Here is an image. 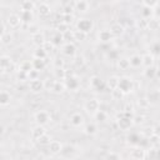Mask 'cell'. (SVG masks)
<instances>
[{
	"instance_id": "cell-45",
	"label": "cell",
	"mask_w": 160,
	"mask_h": 160,
	"mask_svg": "<svg viewBox=\"0 0 160 160\" xmlns=\"http://www.w3.org/2000/svg\"><path fill=\"white\" fill-rule=\"evenodd\" d=\"M142 5H145L148 9H152L156 5H159V2L158 1H142Z\"/></svg>"
},
{
	"instance_id": "cell-56",
	"label": "cell",
	"mask_w": 160,
	"mask_h": 160,
	"mask_svg": "<svg viewBox=\"0 0 160 160\" xmlns=\"http://www.w3.org/2000/svg\"><path fill=\"white\" fill-rule=\"evenodd\" d=\"M155 78H160V68H156V72H155Z\"/></svg>"
},
{
	"instance_id": "cell-52",
	"label": "cell",
	"mask_w": 160,
	"mask_h": 160,
	"mask_svg": "<svg viewBox=\"0 0 160 160\" xmlns=\"http://www.w3.org/2000/svg\"><path fill=\"white\" fill-rule=\"evenodd\" d=\"M62 66H64L62 59H56V60H55V68H56V69H61Z\"/></svg>"
},
{
	"instance_id": "cell-4",
	"label": "cell",
	"mask_w": 160,
	"mask_h": 160,
	"mask_svg": "<svg viewBox=\"0 0 160 160\" xmlns=\"http://www.w3.org/2000/svg\"><path fill=\"white\" fill-rule=\"evenodd\" d=\"M35 120L38 121L39 125H44V124L49 122V120H50V115H49L48 111L40 110V111H38V112L35 114Z\"/></svg>"
},
{
	"instance_id": "cell-15",
	"label": "cell",
	"mask_w": 160,
	"mask_h": 160,
	"mask_svg": "<svg viewBox=\"0 0 160 160\" xmlns=\"http://www.w3.org/2000/svg\"><path fill=\"white\" fill-rule=\"evenodd\" d=\"M11 65H12V61L10 60V58H8V56H1V59H0V68H1V71H2V72L8 71V69H9Z\"/></svg>"
},
{
	"instance_id": "cell-6",
	"label": "cell",
	"mask_w": 160,
	"mask_h": 160,
	"mask_svg": "<svg viewBox=\"0 0 160 160\" xmlns=\"http://www.w3.org/2000/svg\"><path fill=\"white\" fill-rule=\"evenodd\" d=\"M21 22H22V20L18 14H10L8 18V25L10 28H18L21 25Z\"/></svg>"
},
{
	"instance_id": "cell-48",
	"label": "cell",
	"mask_w": 160,
	"mask_h": 160,
	"mask_svg": "<svg viewBox=\"0 0 160 160\" xmlns=\"http://www.w3.org/2000/svg\"><path fill=\"white\" fill-rule=\"evenodd\" d=\"M38 72H39V71H38V70H35V69H34V70H31L30 72H28L29 79H30V80H36V79H38Z\"/></svg>"
},
{
	"instance_id": "cell-27",
	"label": "cell",
	"mask_w": 160,
	"mask_h": 160,
	"mask_svg": "<svg viewBox=\"0 0 160 160\" xmlns=\"http://www.w3.org/2000/svg\"><path fill=\"white\" fill-rule=\"evenodd\" d=\"M62 39L66 40L68 42H72L75 41V31H71V30H68L62 34Z\"/></svg>"
},
{
	"instance_id": "cell-16",
	"label": "cell",
	"mask_w": 160,
	"mask_h": 160,
	"mask_svg": "<svg viewBox=\"0 0 160 160\" xmlns=\"http://www.w3.org/2000/svg\"><path fill=\"white\" fill-rule=\"evenodd\" d=\"M119 81H120L119 78H116V76H111V78L108 79V81H106V86L112 91V90H115V89L119 88Z\"/></svg>"
},
{
	"instance_id": "cell-5",
	"label": "cell",
	"mask_w": 160,
	"mask_h": 160,
	"mask_svg": "<svg viewBox=\"0 0 160 160\" xmlns=\"http://www.w3.org/2000/svg\"><path fill=\"white\" fill-rule=\"evenodd\" d=\"M130 156L134 160H144L145 156H146V152H145V150L142 148H134L130 151Z\"/></svg>"
},
{
	"instance_id": "cell-17",
	"label": "cell",
	"mask_w": 160,
	"mask_h": 160,
	"mask_svg": "<svg viewBox=\"0 0 160 160\" xmlns=\"http://www.w3.org/2000/svg\"><path fill=\"white\" fill-rule=\"evenodd\" d=\"M112 39V34L110 32V30H101L99 32V40L102 42H108Z\"/></svg>"
},
{
	"instance_id": "cell-26",
	"label": "cell",
	"mask_w": 160,
	"mask_h": 160,
	"mask_svg": "<svg viewBox=\"0 0 160 160\" xmlns=\"http://www.w3.org/2000/svg\"><path fill=\"white\" fill-rule=\"evenodd\" d=\"M10 94L9 92H6V91H1V94H0V104L2 105V106H5V105H8L9 102H10Z\"/></svg>"
},
{
	"instance_id": "cell-34",
	"label": "cell",
	"mask_w": 160,
	"mask_h": 160,
	"mask_svg": "<svg viewBox=\"0 0 160 160\" xmlns=\"http://www.w3.org/2000/svg\"><path fill=\"white\" fill-rule=\"evenodd\" d=\"M160 26V22L156 19H149V29L150 30H158Z\"/></svg>"
},
{
	"instance_id": "cell-11",
	"label": "cell",
	"mask_w": 160,
	"mask_h": 160,
	"mask_svg": "<svg viewBox=\"0 0 160 160\" xmlns=\"http://www.w3.org/2000/svg\"><path fill=\"white\" fill-rule=\"evenodd\" d=\"M62 52H64L66 56L72 58V56H75L76 49H75V46H74V44H72V42H66V44L62 46Z\"/></svg>"
},
{
	"instance_id": "cell-42",
	"label": "cell",
	"mask_w": 160,
	"mask_h": 160,
	"mask_svg": "<svg viewBox=\"0 0 160 160\" xmlns=\"http://www.w3.org/2000/svg\"><path fill=\"white\" fill-rule=\"evenodd\" d=\"M38 142L41 144V145H49V144H50V138L45 134V135H42L41 138L38 139Z\"/></svg>"
},
{
	"instance_id": "cell-13",
	"label": "cell",
	"mask_w": 160,
	"mask_h": 160,
	"mask_svg": "<svg viewBox=\"0 0 160 160\" xmlns=\"http://www.w3.org/2000/svg\"><path fill=\"white\" fill-rule=\"evenodd\" d=\"M124 112V111H122ZM118 124H119V128L120 129H122V130H126V129H129L130 126H131V124H132V120L130 119V118H126L125 115L122 116V118H119V120H118Z\"/></svg>"
},
{
	"instance_id": "cell-8",
	"label": "cell",
	"mask_w": 160,
	"mask_h": 160,
	"mask_svg": "<svg viewBox=\"0 0 160 160\" xmlns=\"http://www.w3.org/2000/svg\"><path fill=\"white\" fill-rule=\"evenodd\" d=\"M124 31H125V28L120 22H115L110 28V32L112 34V36H120L124 34Z\"/></svg>"
},
{
	"instance_id": "cell-1",
	"label": "cell",
	"mask_w": 160,
	"mask_h": 160,
	"mask_svg": "<svg viewBox=\"0 0 160 160\" xmlns=\"http://www.w3.org/2000/svg\"><path fill=\"white\" fill-rule=\"evenodd\" d=\"M99 106H100V102L98 99H89L85 104V109L88 112H91V114H96L99 111Z\"/></svg>"
},
{
	"instance_id": "cell-28",
	"label": "cell",
	"mask_w": 160,
	"mask_h": 160,
	"mask_svg": "<svg viewBox=\"0 0 160 160\" xmlns=\"http://www.w3.org/2000/svg\"><path fill=\"white\" fill-rule=\"evenodd\" d=\"M46 56H48V52L40 46V48H38L36 50H35V52H34V58L35 59H46Z\"/></svg>"
},
{
	"instance_id": "cell-19",
	"label": "cell",
	"mask_w": 160,
	"mask_h": 160,
	"mask_svg": "<svg viewBox=\"0 0 160 160\" xmlns=\"http://www.w3.org/2000/svg\"><path fill=\"white\" fill-rule=\"evenodd\" d=\"M46 134V130H45V128L42 126V125H38L34 130H32V138L34 139H39V138H41L42 135H45Z\"/></svg>"
},
{
	"instance_id": "cell-53",
	"label": "cell",
	"mask_w": 160,
	"mask_h": 160,
	"mask_svg": "<svg viewBox=\"0 0 160 160\" xmlns=\"http://www.w3.org/2000/svg\"><path fill=\"white\" fill-rule=\"evenodd\" d=\"M144 119H145V118H144L142 115H140V116L138 115V116H135V118H134V120H135L134 122H135V124H140V122H142V121H144Z\"/></svg>"
},
{
	"instance_id": "cell-46",
	"label": "cell",
	"mask_w": 160,
	"mask_h": 160,
	"mask_svg": "<svg viewBox=\"0 0 160 160\" xmlns=\"http://www.w3.org/2000/svg\"><path fill=\"white\" fill-rule=\"evenodd\" d=\"M58 30L64 34L65 31H68V30H70V29H69V25H66V24H64V22H60V24L58 25Z\"/></svg>"
},
{
	"instance_id": "cell-55",
	"label": "cell",
	"mask_w": 160,
	"mask_h": 160,
	"mask_svg": "<svg viewBox=\"0 0 160 160\" xmlns=\"http://www.w3.org/2000/svg\"><path fill=\"white\" fill-rule=\"evenodd\" d=\"M150 155H151V156H155V155H156V150H155V149H151V151H149V156H150Z\"/></svg>"
},
{
	"instance_id": "cell-37",
	"label": "cell",
	"mask_w": 160,
	"mask_h": 160,
	"mask_svg": "<svg viewBox=\"0 0 160 160\" xmlns=\"http://www.w3.org/2000/svg\"><path fill=\"white\" fill-rule=\"evenodd\" d=\"M95 118H96V120H99V121H105V120L108 119V114H106L105 111H102V110H99V111L95 114Z\"/></svg>"
},
{
	"instance_id": "cell-39",
	"label": "cell",
	"mask_w": 160,
	"mask_h": 160,
	"mask_svg": "<svg viewBox=\"0 0 160 160\" xmlns=\"http://www.w3.org/2000/svg\"><path fill=\"white\" fill-rule=\"evenodd\" d=\"M111 96H112L114 99H116V100H120V99L124 96V92L118 88V89H115V90L111 91Z\"/></svg>"
},
{
	"instance_id": "cell-33",
	"label": "cell",
	"mask_w": 160,
	"mask_h": 160,
	"mask_svg": "<svg viewBox=\"0 0 160 160\" xmlns=\"http://www.w3.org/2000/svg\"><path fill=\"white\" fill-rule=\"evenodd\" d=\"M21 20L24 22H29L31 19H32V15H31V11H21Z\"/></svg>"
},
{
	"instance_id": "cell-2",
	"label": "cell",
	"mask_w": 160,
	"mask_h": 160,
	"mask_svg": "<svg viewBox=\"0 0 160 160\" xmlns=\"http://www.w3.org/2000/svg\"><path fill=\"white\" fill-rule=\"evenodd\" d=\"M92 28V21L89 19H80L78 21V29L85 34H88Z\"/></svg>"
},
{
	"instance_id": "cell-49",
	"label": "cell",
	"mask_w": 160,
	"mask_h": 160,
	"mask_svg": "<svg viewBox=\"0 0 160 160\" xmlns=\"http://www.w3.org/2000/svg\"><path fill=\"white\" fill-rule=\"evenodd\" d=\"M54 84H55V81H54V80L46 79V81L44 82V86H45L46 89H49V90H52V86H54Z\"/></svg>"
},
{
	"instance_id": "cell-40",
	"label": "cell",
	"mask_w": 160,
	"mask_h": 160,
	"mask_svg": "<svg viewBox=\"0 0 160 160\" xmlns=\"http://www.w3.org/2000/svg\"><path fill=\"white\" fill-rule=\"evenodd\" d=\"M61 22L66 24V25H70L72 22V15H66V14H62L61 15Z\"/></svg>"
},
{
	"instance_id": "cell-44",
	"label": "cell",
	"mask_w": 160,
	"mask_h": 160,
	"mask_svg": "<svg viewBox=\"0 0 160 160\" xmlns=\"http://www.w3.org/2000/svg\"><path fill=\"white\" fill-rule=\"evenodd\" d=\"M72 9H74V4H72V5H70V4L65 5V6H64V11H62V14H66V15H71V12H72Z\"/></svg>"
},
{
	"instance_id": "cell-47",
	"label": "cell",
	"mask_w": 160,
	"mask_h": 160,
	"mask_svg": "<svg viewBox=\"0 0 160 160\" xmlns=\"http://www.w3.org/2000/svg\"><path fill=\"white\" fill-rule=\"evenodd\" d=\"M18 79H19V80H21V81H24V80H28V79H29V76H28V72L19 70V72H18Z\"/></svg>"
},
{
	"instance_id": "cell-14",
	"label": "cell",
	"mask_w": 160,
	"mask_h": 160,
	"mask_svg": "<svg viewBox=\"0 0 160 160\" xmlns=\"http://www.w3.org/2000/svg\"><path fill=\"white\" fill-rule=\"evenodd\" d=\"M45 41H46V40H45V36H44L42 32H40V31L34 32V35H32V42H34L35 45H38V46L40 48V46L44 45Z\"/></svg>"
},
{
	"instance_id": "cell-23",
	"label": "cell",
	"mask_w": 160,
	"mask_h": 160,
	"mask_svg": "<svg viewBox=\"0 0 160 160\" xmlns=\"http://www.w3.org/2000/svg\"><path fill=\"white\" fill-rule=\"evenodd\" d=\"M74 6H75L76 10H79V11H86L88 8H89V2L85 1V0H79V1L74 2Z\"/></svg>"
},
{
	"instance_id": "cell-20",
	"label": "cell",
	"mask_w": 160,
	"mask_h": 160,
	"mask_svg": "<svg viewBox=\"0 0 160 160\" xmlns=\"http://www.w3.org/2000/svg\"><path fill=\"white\" fill-rule=\"evenodd\" d=\"M154 64V55L152 54H145L142 55V65L146 68H151Z\"/></svg>"
},
{
	"instance_id": "cell-32",
	"label": "cell",
	"mask_w": 160,
	"mask_h": 160,
	"mask_svg": "<svg viewBox=\"0 0 160 160\" xmlns=\"http://www.w3.org/2000/svg\"><path fill=\"white\" fill-rule=\"evenodd\" d=\"M90 85H91V88H94V89L100 88V85H101V80H100V78H98V76H92V78L90 79Z\"/></svg>"
},
{
	"instance_id": "cell-22",
	"label": "cell",
	"mask_w": 160,
	"mask_h": 160,
	"mask_svg": "<svg viewBox=\"0 0 160 160\" xmlns=\"http://www.w3.org/2000/svg\"><path fill=\"white\" fill-rule=\"evenodd\" d=\"M32 65H34V69L39 71V70H42V69L45 68L46 61H45V59H35V58H34V60H32Z\"/></svg>"
},
{
	"instance_id": "cell-3",
	"label": "cell",
	"mask_w": 160,
	"mask_h": 160,
	"mask_svg": "<svg viewBox=\"0 0 160 160\" xmlns=\"http://www.w3.org/2000/svg\"><path fill=\"white\" fill-rule=\"evenodd\" d=\"M131 88H132L131 79H129V78H122V79H120V81H119V89H120L124 94L131 91Z\"/></svg>"
},
{
	"instance_id": "cell-35",
	"label": "cell",
	"mask_w": 160,
	"mask_h": 160,
	"mask_svg": "<svg viewBox=\"0 0 160 160\" xmlns=\"http://www.w3.org/2000/svg\"><path fill=\"white\" fill-rule=\"evenodd\" d=\"M41 48H42V49L49 54V52H51V51L54 50V42H52V41H48V40H46Z\"/></svg>"
},
{
	"instance_id": "cell-18",
	"label": "cell",
	"mask_w": 160,
	"mask_h": 160,
	"mask_svg": "<svg viewBox=\"0 0 160 160\" xmlns=\"http://www.w3.org/2000/svg\"><path fill=\"white\" fill-rule=\"evenodd\" d=\"M129 61H130V66L139 68L140 65H142V56H140V55H132L129 59Z\"/></svg>"
},
{
	"instance_id": "cell-50",
	"label": "cell",
	"mask_w": 160,
	"mask_h": 160,
	"mask_svg": "<svg viewBox=\"0 0 160 160\" xmlns=\"http://www.w3.org/2000/svg\"><path fill=\"white\" fill-rule=\"evenodd\" d=\"M105 160H120V156L118 154H115V152H110V154H108Z\"/></svg>"
},
{
	"instance_id": "cell-41",
	"label": "cell",
	"mask_w": 160,
	"mask_h": 160,
	"mask_svg": "<svg viewBox=\"0 0 160 160\" xmlns=\"http://www.w3.org/2000/svg\"><path fill=\"white\" fill-rule=\"evenodd\" d=\"M10 41H11L10 32H1V42L2 44H9Z\"/></svg>"
},
{
	"instance_id": "cell-21",
	"label": "cell",
	"mask_w": 160,
	"mask_h": 160,
	"mask_svg": "<svg viewBox=\"0 0 160 160\" xmlns=\"http://www.w3.org/2000/svg\"><path fill=\"white\" fill-rule=\"evenodd\" d=\"M65 89H66V85H65L62 81L58 80V81H55V84H54V86H52V90H51V91H54L55 94H60V92H62Z\"/></svg>"
},
{
	"instance_id": "cell-31",
	"label": "cell",
	"mask_w": 160,
	"mask_h": 160,
	"mask_svg": "<svg viewBox=\"0 0 160 160\" xmlns=\"http://www.w3.org/2000/svg\"><path fill=\"white\" fill-rule=\"evenodd\" d=\"M96 131H98V128H96L95 124H89L85 128V132L89 134V135H94V134H96Z\"/></svg>"
},
{
	"instance_id": "cell-24",
	"label": "cell",
	"mask_w": 160,
	"mask_h": 160,
	"mask_svg": "<svg viewBox=\"0 0 160 160\" xmlns=\"http://www.w3.org/2000/svg\"><path fill=\"white\" fill-rule=\"evenodd\" d=\"M19 70L21 71H25V72H30L31 70H34V65H32V61H22L20 64V68Z\"/></svg>"
},
{
	"instance_id": "cell-12",
	"label": "cell",
	"mask_w": 160,
	"mask_h": 160,
	"mask_svg": "<svg viewBox=\"0 0 160 160\" xmlns=\"http://www.w3.org/2000/svg\"><path fill=\"white\" fill-rule=\"evenodd\" d=\"M82 122H84V118H82V115H81L80 112H75V114L71 115V118H70V124H71L72 126L78 128V126H80Z\"/></svg>"
},
{
	"instance_id": "cell-43",
	"label": "cell",
	"mask_w": 160,
	"mask_h": 160,
	"mask_svg": "<svg viewBox=\"0 0 160 160\" xmlns=\"http://www.w3.org/2000/svg\"><path fill=\"white\" fill-rule=\"evenodd\" d=\"M155 72H156V69H154L152 66L148 68V70L145 71V76L146 78H155Z\"/></svg>"
},
{
	"instance_id": "cell-29",
	"label": "cell",
	"mask_w": 160,
	"mask_h": 160,
	"mask_svg": "<svg viewBox=\"0 0 160 160\" xmlns=\"http://www.w3.org/2000/svg\"><path fill=\"white\" fill-rule=\"evenodd\" d=\"M118 66H119V69L120 70H126V69H129L130 68V61H129V59H119V61H118Z\"/></svg>"
},
{
	"instance_id": "cell-36",
	"label": "cell",
	"mask_w": 160,
	"mask_h": 160,
	"mask_svg": "<svg viewBox=\"0 0 160 160\" xmlns=\"http://www.w3.org/2000/svg\"><path fill=\"white\" fill-rule=\"evenodd\" d=\"M55 75H56V78H59L60 80H64V79H66V70H65L64 68L56 69V70H55Z\"/></svg>"
},
{
	"instance_id": "cell-10",
	"label": "cell",
	"mask_w": 160,
	"mask_h": 160,
	"mask_svg": "<svg viewBox=\"0 0 160 160\" xmlns=\"http://www.w3.org/2000/svg\"><path fill=\"white\" fill-rule=\"evenodd\" d=\"M49 150L52 154H59L62 150V144L60 141H58V140H51L50 144H49Z\"/></svg>"
},
{
	"instance_id": "cell-25",
	"label": "cell",
	"mask_w": 160,
	"mask_h": 160,
	"mask_svg": "<svg viewBox=\"0 0 160 160\" xmlns=\"http://www.w3.org/2000/svg\"><path fill=\"white\" fill-rule=\"evenodd\" d=\"M35 4L32 1H29V0H25L20 4V8H21V11H31L34 9Z\"/></svg>"
},
{
	"instance_id": "cell-30",
	"label": "cell",
	"mask_w": 160,
	"mask_h": 160,
	"mask_svg": "<svg viewBox=\"0 0 160 160\" xmlns=\"http://www.w3.org/2000/svg\"><path fill=\"white\" fill-rule=\"evenodd\" d=\"M138 26L141 29V30H145V29H149V19L148 18H142L138 21Z\"/></svg>"
},
{
	"instance_id": "cell-7",
	"label": "cell",
	"mask_w": 160,
	"mask_h": 160,
	"mask_svg": "<svg viewBox=\"0 0 160 160\" xmlns=\"http://www.w3.org/2000/svg\"><path fill=\"white\" fill-rule=\"evenodd\" d=\"M29 88H30V90H31L32 92H39V91H41L45 86H44V82H42L41 80L36 79V80H30Z\"/></svg>"
},
{
	"instance_id": "cell-51",
	"label": "cell",
	"mask_w": 160,
	"mask_h": 160,
	"mask_svg": "<svg viewBox=\"0 0 160 160\" xmlns=\"http://www.w3.org/2000/svg\"><path fill=\"white\" fill-rule=\"evenodd\" d=\"M149 104H150V101L148 100V99H140L139 100V106H141V108H148L149 106Z\"/></svg>"
},
{
	"instance_id": "cell-9",
	"label": "cell",
	"mask_w": 160,
	"mask_h": 160,
	"mask_svg": "<svg viewBox=\"0 0 160 160\" xmlns=\"http://www.w3.org/2000/svg\"><path fill=\"white\" fill-rule=\"evenodd\" d=\"M51 10H50V6L48 2H40L39 4V16L41 18H48L50 15Z\"/></svg>"
},
{
	"instance_id": "cell-54",
	"label": "cell",
	"mask_w": 160,
	"mask_h": 160,
	"mask_svg": "<svg viewBox=\"0 0 160 160\" xmlns=\"http://www.w3.org/2000/svg\"><path fill=\"white\" fill-rule=\"evenodd\" d=\"M131 110H132V106L129 105V104H126L125 108H124V112H131Z\"/></svg>"
},
{
	"instance_id": "cell-38",
	"label": "cell",
	"mask_w": 160,
	"mask_h": 160,
	"mask_svg": "<svg viewBox=\"0 0 160 160\" xmlns=\"http://www.w3.org/2000/svg\"><path fill=\"white\" fill-rule=\"evenodd\" d=\"M86 35L88 34H85V32H82L80 30H76L75 31V41H82V40H85L86 39Z\"/></svg>"
}]
</instances>
